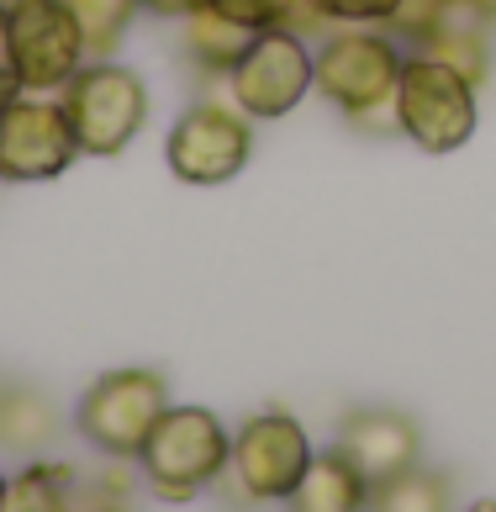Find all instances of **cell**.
<instances>
[{"instance_id": "obj_15", "label": "cell", "mask_w": 496, "mask_h": 512, "mask_svg": "<svg viewBox=\"0 0 496 512\" xmlns=\"http://www.w3.org/2000/svg\"><path fill=\"white\" fill-rule=\"evenodd\" d=\"M53 439H59V407L43 391L6 386V396H0V444L16 454H37Z\"/></svg>"}, {"instance_id": "obj_22", "label": "cell", "mask_w": 496, "mask_h": 512, "mask_svg": "<svg viewBox=\"0 0 496 512\" xmlns=\"http://www.w3.org/2000/svg\"><path fill=\"white\" fill-rule=\"evenodd\" d=\"M196 6H206V0H138V11H154V16H169V22H180V16H190Z\"/></svg>"}, {"instance_id": "obj_4", "label": "cell", "mask_w": 496, "mask_h": 512, "mask_svg": "<svg viewBox=\"0 0 496 512\" xmlns=\"http://www.w3.org/2000/svg\"><path fill=\"white\" fill-rule=\"evenodd\" d=\"M59 106L74 127V143L90 159H117L148 127V85L117 59H85L59 85Z\"/></svg>"}, {"instance_id": "obj_16", "label": "cell", "mask_w": 496, "mask_h": 512, "mask_svg": "<svg viewBox=\"0 0 496 512\" xmlns=\"http://www.w3.org/2000/svg\"><path fill=\"white\" fill-rule=\"evenodd\" d=\"M222 16L243 22L248 32H270V27H291L301 37H317L333 32V16L322 11V0H212Z\"/></svg>"}, {"instance_id": "obj_11", "label": "cell", "mask_w": 496, "mask_h": 512, "mask_svg": "<svg viewBox=\"0 0 496 512\" xmlns=\"http://www.w3.org/2000/svg\"><path fill=\"white\" fill-rule=\"evenodd\" d=\"M338 449L375 491L402 470L423 465V428L396 407H349L338 423Z\"/></svg>"}, {"instance_id": "obj_19", "label": "cell", "mask_w": 496, "mask_h": 512, "mask_svg": "<svg viewBox=\"0 0 496 512\" xmlns=\"http://www.w3.org/2000/svg\"><path fill=\"white\" fill-rule=\"evenodd\" d=\"M370 507H386V512H444L449 507V491L438 476H428V470H402L396 481L375 486L370 491Z\"/></svg>"}, {"instance_id": "obj_25", "label": "cell", "mask_w": 496, "mask_h": 512, "mask_svg": "<svg viewBox=\"0 0 496 512\" xmlns=\"http://www.w3.org/2000/svg\"><path fill=\"white\" fill-rule=\"evenodd\" d=\"M6 481H11V476H6V470H0V497H6Z\"/></svg>"}, {"instance_id": "obj_27", "label": "cell", "mask_w": 496, "mask_h": 512, "mask_svg": "<svg viewBox=\"0 0 496 512\" xmlns=\"http://www.w3.org/2000/svg\"><path fill=\"white\" fill-rule=\"evenodd\" d=\"M0 22H6V0H0Z\"/></svg>"}, {"instance_id": "obj_12", "label": "cell", "mask_w": 496, "mask_h": 512, "mask_svg": "<svg viewBox=\"0 0 496 512\" xmlns=\"http://www.w3.org/2000/svg\"><path fill=\"white\" fill-rule=\"evenodd\" d=\"M291 507L301 512H354V507H370V481L359 476V470L343 460V449H312L307 470H301V481L291 491Z\"/></svg>"}, {"instance_id": "obj_13", "label": "cell", "mask_w": 496, "mask_h": 512, "mask_svg": "<svg viewBox=\"0 0 496 512\" xmlns=\"http://www.w3.org/2000/svg\"><path fill=\"white\" fill-rule=\"evenodd\" d=\"M180 37H185L190 64L201 74H233V64L243 59V48L254 32L243 22H233V16H222L212 0H206V6H196L190 16H180Z\"/></svg>"}, {"instance_id": "obj_17", "label": "cell", "mask_w": 496, "mask_h": 512, "mask_svg": "<svg viewBox=\"0 0 496 512\" xmlns=\"http://www.w3.org/2000/svg\"><path fill=\"white\" fill-rule=\"evenodd\" d=\"M423 53H433V59H444L449 69H460L470 85H486V74H491V43H486V22H475V16L465 11V22H460V11L449 16L444 27H438L428 43H417Z\"/></svg>"}, {"instance_id": "obj_23", "label": "cell", "mask_w": 496, "mask_h": 512, "mask_svg": "<svg viewBox=\"0 0 496 512\" xmlns=\"http://www.w3.org/2000/svg\"><path fill=\"white\" fill-rule=\"evenodd\" d=\"M465 11L475 16V22H496V0H470Z\"/></svg>"}, {"instance_id": "obj_6", "label": "cell", "mask_w": 496, "mask_h": 512, "mask_svg": "<svg viewBox=\"0 0 496 512\" xmlns=\"http://www.w3.org/2000/svg\"><path fill=\"white\" fill-rule=\"evenodd\" d=\"M0 64L11 69L16 90L59 96V85L85 64V37L64 0H6L0 22Z\"/></svg>"}, {"instance_id": "obj_24", "label": "cell", "mask_w": 496, "mask_h": 512, "mask_svg": "<svg viewBox=\"0 0 496 512\" xmlns=\"http://www.w3.org/2000/svg\"><path fill=\"white\" fill-rule=\"evenodd\" d=\"M16 96V80H11V69L6 64H0V111H6V101Z\"/></svg>"}, {"instance_id": "obj_21", "label": "cell", "mask_w": 496, "mask_h": 512, "mask_svg": "<svg viewBox=\"0 0 496 512\" xmlns=\"http://www.w3.org/2000/svg\"><path fill=\"white\" fill-rule=\"evenodd\" d=\"M322 11L333 16V27H386L396 0H322Z\"/></svg>"}, {"instance_id": "obj_7", "label": "cell", "mask_w": 496, "mask_h": 512, "mask_svg": "<svg viewBox=\"0 0 496 512\" xmlns=\"http://www.w3.org/2000/svg\"><path fill=\"white\" fill-rule=\"evenodd\" d=\"M254 159V117L222 101H190L164 138V164L180 185H227Z\"/></svg>"}, {"instance_id": "obj_9", "label": "cell", "mask_w": 496, "mask_h": 512, "mask_svg": "<svg viewBox=\"0 0 496 512\" xmlns=\"http://www.w3.org/2000/svg\"><path fill=\"white\" fill-rule=\"evenodd\" d=\"M307 460H312L307 423L270 407V412H254L233 433V460H227V470H233V486L243 502H291Z\"/></svg>"}, {"instance_id": "obj_18", "label": "cell", "mask_w": 496, "mask_h": 512, "mask_svg": "<svg viewBox=\"0 0 496 512\" xmlns=\"http://www.w3.org/2000/svg\"><path fill=\"white\" fill-rule=\"evenodd\" d=\"M80 22L85 37V59H117V48L127 43L132 22H138V0H64Z\"/></svg>"}, {"instance_id": "obj_8", "label": "cell", "mask_w": 496, "mask_h": 512, "mask_svg": "<svg viewBox=\"0 0 496 512\" xmlns=\"http://www.w3.org/2000/svg\"><path fill=\"white\" fill-rule=\"evenodd\" d=\"M233 106L254 122H280L312 96V37L291 27L254 32L243 48V59L227 74Z\"/></svg>"}, {"instance_id": "obj_1", "label": "cell", "mask_w": 496, "mask_h": 512, "mask_svg": "<svg viewBox=\"0 0 496 512\" xmlns=\"http://www.w3.org/2000/svg\"><path fill=\"white\" fill-rule=\"evenodd\" d=\"M402 59V37L386 27H333L312 43V90L349 122H375L380 111H391Z\"/></svg>"}, {"instance_id": "obj_10", "label": "cell", "mask_w": 496, "mask_h": 512, "mask_svg": "<svg viewBox=\"0 0 496 512\" xmlns=\"http://www.w3.org/2000/svg\"><path fill=\"white\" fill-rule=\"evenodd\" d=\"M74 159H80V143H74L59 96L16 90L0 111V180L6 185L59 180Z\"/></svg>"}, {"instance_id": "obj_14", "label": "cell", "mask_w": 496, "mask_h": 512, "mask_svg": "<svg viewBox=\"0 0 496 512\" xmlns=\"http://www.w3.org/2000/svg\"><path fill=\"white\" fill-rule=\"evenodd\" d=\"M80 502V470L64 460H32L6 481L0 512H59Z\"/></svg>"}, {"instance_id": "obj_3", "label": "cell", "mask_w": 496, "mask_h": 512, "mask_svg": "<svg viewBox=\"0 0 496 512\" xmlns=\"http://www.w3.org/2000/svg\"><path fill=\"white\" fill-rule=\"evenodd\" d=\"M227 460H233V433H227L222 417L175 402L164 407L148 444L138 449V470L159 502H196L206 486L227 476Z\"/></svg>"}, {"instance_id": "obj_28", "label": "cell", "mask_w": 496, "mask_h": 512, "mask_svg": "<svg viewBox=\"0 0 496 512\" xmlns=\"http://www.w3.org/2000/svg\"><path fill=\"white\" fill-rule=\"evenodd\" d=\"M0 396H6V386H0Z\"/></svg>"}, {"instance_id": "obj_20", "label": "cell", "mask_w": 496, "mask_h": 512, "mask_svg": "<svg viewBox=\"0 0 496 512\" xmlns=\"http://www.w3.org/2000/svg\"><path fill=\"white\" fill-rule=\"evenodd\" d=\"M454 11H460V6H449V0H396L386 32L391 37H407V43L417 48V43H428V37L444 27Z\"/></svg>"}, {"instance_id": "obj_26", "label": "cell", "mask_w": 496, "mask_h": 512, "mask_svg": "<svg viewBox=\"0 0 496 512\" xmlns=\"http://www.w3.org/2000/svg\"><path fill=\"white\" fill-rule=\"evenodd\" d=\"M449 6H460V11H465V6H470V0H449Z\"/></svg>"}, {"instance_id": "obj_5", "label": "cell", "mask_w": 496, "mask_h": 512, "mask_svg": "<svg viewBox=\"0 0 496 512\" xmlns=\"http://www.w3.org/2000/svg\"><path fill=\"white\" fill-rule=\"evenodd\" d=\"M169 407V381L159 370L148 365H127V370H106L95 375L80 396V412H74V423H80V439L106 454V460H138V449L148 444V433L154 423L164 417Z\"/></svg>"}, {"instance_id": "obj_2", "label": "cell", "mask_w": 496, "mask_h": 512, "mask_svg": "<svg viewBox=\"0 0 496 512\" xmlns=\"http://www.w3.org/2000/svg\"><path fill=\"white\" fill-rule=\"evenodd\" d=\"M391 122L423 154H454L475 138L481 122V85H470L460 69L433 59L423 48H407L402 80L391 96Z\"/></svg>"}]
</instances>
